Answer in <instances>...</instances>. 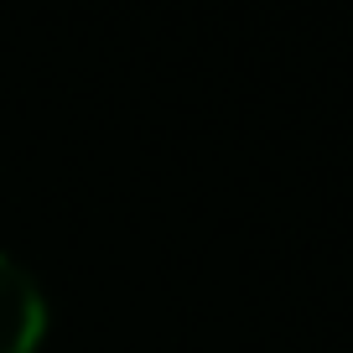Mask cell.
<instances>
[{"instance_id":"obj_1","label":"cell","mask_w":353,"mask_h":353,"mask_svg":"<svg viewBox=\"0 0 353 353\" xmlns=\"http://www.w3.org/2000/svg\"><path fill=\"white\" fill-rule=\"evenodd\" d=\"M47 332V301L26 265L0 254V353H37Z\"/></svg>"}]
</instances>
